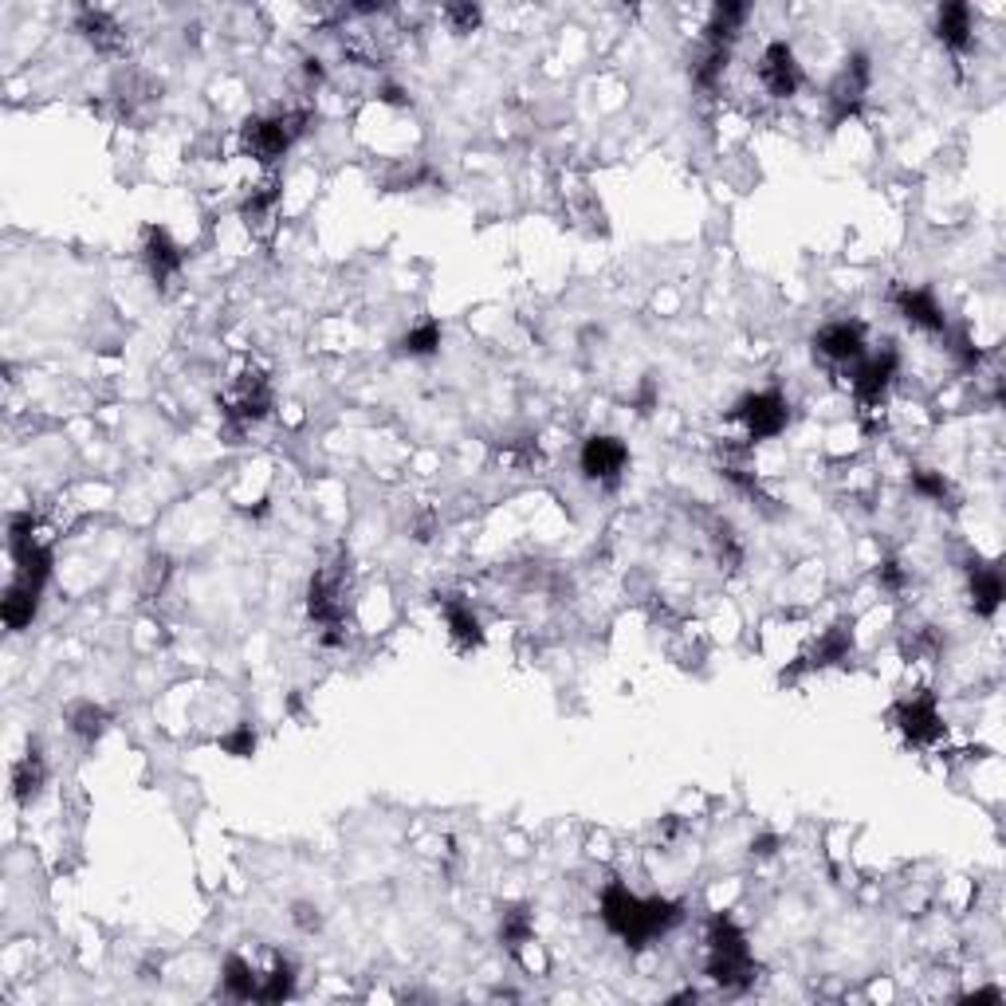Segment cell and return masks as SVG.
Here are the masks:
<instances>
[{"instance_id": "cell-24", "label": "cell", "mask_w": 1006, "mask_h": 1006, "mask_svg": "<svg viewBox=\"0 0 1006 1006\" xmlns=\"http://www.w3.org/2000/svg\"><path fill=\"white\" fill-rule=\"evenodd\" d=\"M531 935H535V920H531V913H527L524 904L503 908V916H500V940L503 944L524 947V944H531Z\"/></svg>"}, {"instance_id": "cell-29", "label": "cell", "mask_w": 1006, "mask_h": 1006, "mask_svg": "<svg viewBox=\"0 0 1006 1006\" xmlns=\"http://www.w3.org/2000/svg\"><path fill=\"white\" fill-rule=\"evenodd\" d=\"M913 492L925 495L932 503H947L952 500V483L944 480V473H932V468H913Z\"/></svg>"}, {"instance_id": "cell-13", "label": "cell", "mask_w": 1006, "mask_h": 1006, "mask_svg": "<svg viewBox=\"0 0 1006 1006\" xmlns=\"http://www.w3.org/2000/svg\"><path fill=\"white\" fill-rule=\"evenodd\" d=\"M142 260H146V267H150V276H154L158 284H165V279H174L177 272H181L186 252H181V244H177L165 228L150 225L142 232Z\"/></svg>"}, {"instance_id": "cell-18", "label": "cell", "mask_w": 1006, "mask_h": 1006, "mask_svg": "<svg viewBox=\"0 0 1006 1006\" xmlns=\"http://www.w3.org/2000/svg\"><path fill=\"white\" fill-rule=\"evenodd\" d=\"M441 609H444V626H449L456 645L461 649L483 645V626H480V617L473 614V606H464L461 598H444Z\"/></svg>"}, {"instance_id": "cell-1", "label": "cell", "mask_w": 1006, "mask_h": 1006, "mask_svg": "<svg viewBox=\"0 0 1006 1006\" xmlns=\"http://www.w3.org/2000/svg\"><path fill=\"white\" fill-rule=\"evenodd\" d=\"M680 916H684V908H680L677 901H661V896L641 901V896L629 893L626 884H617V881L602 893V920H606L609 932L621 935L629 947H649L657 935H665L668 928H677Z\"/></svg>"}, {"instance_id": "cell-2", "label": "cell", "mask_w": 1006, "mask_h": 1006, "mask_svg": "<svg viewBox=\"0 0 1006 1006\" xmlns=\"http://www.w3.org/2000/svg\"><path fill=\"white\" fill-rule=\"evenodd\" d=\"M708 976L724 991H743L755 983V959H751L747 935L731 916H712L708 925Z\"/></svg>"}, {"instance_id": "cell-27", "label": "cell", "mask_w": 1006, "mask_h": 1006, "mask_svg": "<svg viewBox=\"0 0 1006 1006\" xmlns=\"http://www.w3.org/2000/svg\"><path fill=\"white\" fill-rule=\"evenodd\" d=\"M728 55H731V48L704 43V52H700L696 63H692V79H696L700 87H716L719 75H724V67H728Z\"/></svg>"}, {"instance_id": "cell-20", "label": "cell", "mask_w": 1006, "mask_h": 1006, "mask_svg": "<svg viewBox=\"0 0 1006 1006\" xmlns=\"http://www.w3.org/2000/svg\"><path fill=\"white\" fill-rule=\"evenodd\" d=\"M43 775H48V767H43L40 747H28V755L12 767V794H16L21 806H32V802H36V794H40V787H43Z\"/></svg>"}, {"instance_id": "cell-15", "label": "cell", "mask_w": 1006, "mask_h": 1006, "mask_svg": "<svg viewBox=\"0 0 1006 1006\" xmlns=\"http://www.w3.org/2000/svg\"><path fill=\"white\" fill-rule=\"evenodd\" d=\"M971 32H976V12L964 0H952V4H944V9L935 12V36L952 52H964L967 43H971Z\"/></svg>"}, {"instance_id": "cell-9", "label": "cell", "mask_w": 1006, "mask_h": 1006, "mask_svg": "<svg viewBox=\"0 0 1006 1006\" xmlns=\"http://www.w3.org/2000/svg\"><path fill=\"white\" fill-rule=\"evenodd\" d=\"M814 350H818L821 359H830V362H862L865 359V330H862V323H850V318L826 323V327L814 335Z\"/></svg>"}, {"instance_id": "cell-33", "label": "cell", "mask_w": 1006, "mask_h": 1006, "mask_svg": "<svg viewBox=\"0 0 1006 1006\" xmlns=\"http://www.w3.org/2000/svg\"><path fill=\"white\" fill-rule=\"evenodd\" d=\"M295 925L303 928V932H315V928L323 925V916H318L315 904H295Z\"/></svg>"}, {"instance_id": "cell-10", "label": "cell", "mask_w": 1006, "mask_h": 1006, "mask_svg": "<svg viewBox=\"0 0 1006 1006\" xmlns=\"http://www.w3.org/2000/svg\"><path fill=\"white\" fill-rule=\"evenodd\" d=\"M629 464V449L617 437H590L582 444V473L598 483H614L617 476L626 473Z\"/></svg>"}, {"instance_id": "cell-32", "label": "cell", "mask_w": 1006, "mask_h": 1006, "mask_svg": "<svg viewBox=\"0 0 1006 1006\" xmlns=\"http://www.w3.org/2000/svg\"><path fill=\"white\" fill-rule=\"evenodd\" d=\"M877 582H881L884 590H904L908 575H904V566L896 563V558H884V563L877 566Z\"/></svg>"}, {"instance_id": "cell-7", "label": "cell", "mask_w": 1006, "mask_h": 1006, "mask_svg": "<svg viewBox=\"0 0 1006 1006\" xmlns=\"http://www.w3.org/2000/svg\"><path fill=\"white\" fill-rule=\"evenodd\" d=\"M759 79L775 99H791V95H798L802 63H798V55H794L791 43L787 40L767 43V52H763V60H759Z\"/></svg>"}, {"instance_id": "cell-19", "label": "cell", "mask_w": 1006, "mask_h": 1006, "mask_svg": "<svg viewBox=\"0 0 1006 1006\" xmlns=\"http://www.w3.org/2000/svg\"><path fill=\"white\" fill-rule=\"evenodd\" d=\"M79 32L87 36V43H91L95 52H123L126 48V32L118 28L106 12L83 9L79 12Z\"/></svg>"}, {"instance_id": "cell-8", "label": "cell", "mask_w": 1006, "mask_h": 1006, "mask_svg": "<svg viewBox=\"0 0 1006 1006\" xmlns=\"http://www.w3.org/2000/svg\"><path fill=\"white\" fill-rule=\"evenodd\" d=\"M893 378H896V350L893 347L881 350V354H873V359L853 362V393H857L862 405H877V401H884V393H889Z\"/></svg>"}, {"instance_id": "cell-26", "label": "cell", "mask_w": 1006, "mask_h": 1006, "mask_svg": "<svg viewBox=\"0 0 1006 1006\" xmlns=\"http://www.w3.org/2000/svg\"><path fill=\"white\" fill-rule=\"evenodd\" d=\"M67 724H72V731L79 740H99L106 728V712L99 704H91V700H83V704L67 708Z\"/></svg>"}, {"instance_id": "cell-6", "label": "cell", "mask_w": 1006, "mask_h": 1006, "mask_svg": "<svg viewBox=\"0 0 1006 1006\" xmlns=\"http://www.w3.org/2000/svg\"><path fill=\"white\" fill-rule=\"evenodd\" d=\"M307 614L315 626L342 629L347 621V586H342V566H327L311 578L307 590Z\"/></svg>"}, {"instance_id": "cell-3", "label": "cell", "mask_w": 1006, "mask_h": 1006, "mask_svg": "<svg viewBox=\"0 0 1006 1006\" xmlns=\"http://www.w3.org/2000/svg\"><path fill=\"white\" fill-rule=\"evenodd\" d=\"M311 123V111H288L276 114V118H248L244 130H240V146L244 154H252L256 162H276L291 150V146L303 138Z\"/></svg>"}, {"instance_id": "cell-17", "label": "cell", "mask_w": 1006, "mask_h": 1006, "mask_svg": "<svg viewBox=\"0 0 1006 1006\" xmlns=\"http://www.w3.org/2000/svg\"><path fill=\"white\" fill-rule=\"evenodd\" d=\"M1003 606V575L995 566L971 563V609L979 617H995Z\"/></svg>"}, {"instance_id": "cell-5", "label": "cell", "mask_w": 1006, "mask_h": 1006, "mask_svg": "<svg viewBox=\"0 0 1006 1006\" xmlns=\"http://www.w3.org/2000/svg\"><path fill=\"white\" fill-rule=\"evenodd\" d=\"M893 719L904 740L916 743V747H932V743L944 740V716L935 708L932 692H916V696L901 700L893 708Z\"/></svg>"}, {"instance_id": "cell-22", "label": "cell", "mask_w": 1006, "mask_h": 1006, "mask_svg": "<svg viewBox=\"0 0 1006 1006\" xmlns=\"http://www.w3.org/2000/svg\"><path fill=\"white\" fill-rule=\"evenodd\" d=\"M743 21H747V4H716L712 9V21H708V36L704 40L708 43H719V48H731V40L740 36V28H743Z\"/></svg>"}, {"instance_id": "cell-21", "label": "cell", "mask_w": 1006, "mask_h": 1006, "mask_svg": "<svg viewBox=\"0 0 1006 1006\" xmlns=\"http://www.w3.org/2000/svg\"><path fill=\"white\" fill-rule=\"evenodd\" d=\"M40 594L43 590H36V586L28 582H16L9 586V594H4V626L9 629H28L32 617H36V609H40Z\"/></svg>"}, {"instance_id": "cell-30", "label": "cell", "mask_w": 1006, "mask_h": 1006, "mask_svg": "<svg viewBox=\"0 0 1006 1006\" xmlns=\"http://www.w3.org/2000/svg\"><path fill=\"white\" fill-rule=\"evenodd\" d=\"M221 747H225L228 755H237V759H248V755L256 751V731L248 728V724H240L237 731H228L225 740H221Z\"/></svg>"}, {"instance_id": "cell-28", "label": "cell", "mask_w": 1006, "mask_h": 1006, "mask_svg": "<svg viewBox=\"0 0 1006 1006\" xmlns=\"http://www.w3.org/2000/svg\"><path fill=\"white\" fill-rule=\"evenodd\" d=\"M295 991V967L288 964V959H276V967H272V976L260 979V1003H284V998Z\"/></svg>"}, {"instance_id": "cell-4", "label": "cell", "mask_w": 1006, "mask_h": 1006, "mask_svg": "<svg viewBox=\"0 0 1006 1006\" xmlns=\"http://www.w3.org/2000/svg\"><path fill=\"white\" fill-rule=\"evenodd\" d=\"M731 417L743 422V429H747L751 441H770V437H779V432L787 429V422H791V405H787L782 393L759 390V393H747V398L731 410Z\"/></svg>"}, {"instance_id": "cell-34", "label": "cell", "mask_w": 1006, "mask_h": 1006, "mask_svg": "<svg viewBox=\"0 0 1006 1006\" xmlns=\"http://www.w3.org/2000/svg\"><path fill=\"white\" fill-rule=\"evenodd\" d=\"M272 205H276V189L267 186V193H256V197H252V201H248V205H244V213H248V216H260V213H267V209H272Z\"/></svg>"}, {"instance_id": "cell-11", "label": "cell", "mask_w": 1006, "mask_h": 1006, "mask_svg": "<svg viewBox=\"0 0 1006 1006\" xmlns=\"http://www.w3.org/2000/svg\"><path fill=\"white\" fill-rule=\"evenodd\" d=\"M865 87H869V55H850L842 67V75L833 79L830 87V106H833V118H850L857 106H862L865 99Z\"/></svg>"}, {"instance_id": "cell-14", "label": "cell", "mask_w": 1006, "mask_h": 1006, "mask_svg": "<svg viewBox=\"0 0 1006 1006\" xmlns=\"http://www.w3.org/2000/svg\"><path fill=\"white\" fill-rule=\"evenodd\" d=\"M893 303H896V311H901V315L913 323V327L932 330V335H940V330L947 327V318H944V311H940V303H935L932 291H925V288H896L893 291Z\"/></svg>"}, {"instance_id": "cell-16", "label": "cell", "mask_w": 1006, "mask_h": 1006, "mask_svg": "<svg viewBox=\"0 0 1006 1006\" xmlns=\"http://www.w3.org/2000/svg\"><path fill=\"white\" fill-rule=\"evenodd\" d=\"M850 649H853V626H850V621H838L833 629H826V633H821V641L810 649V653H806V657H802L798 668L838 665V661L850 657Z\"/></svg>"}, {"instance_id": "cell-35", "label": "cell", "mask_w": 1006, "mask_h": 1006, "mask_svg": "<svg viewBox=\"0 0 1006 1006\" xmlns=\"http://www.w3.org/2000/svg\"><path fill=\"white\" fill-rule=\"evenodd\" d=\"M770 845H775V838H759V842L751 845V853H775Z\"/></svg>"}, {"instance_id": "cell-23", "label": "cell", "mask_w": 1006, "mask_h": 1006, "mask_svg": "<svg viewBox=\"0 0 1006 1006\" xmlns=\"http://www.w3.org/2000/svg\"><path fill=\"white\" fill-rule=\"evenodd\" d=\"M221 983H225V995L228 998H240V1003H248V998L260 995V979L256 971L240 959V955H228L225 959V971H221Z\"/></svg>"}, {"instance_id": "cell-25", "label": "cell", "mask_w": 1006, "mask_h": 1006, "mask_svg": "<svg viewBox=\"0 0 1006 1006\" xmlns=\"http://www.w3.org/2000/svg\"><path fill=\"white\" fill-rule=\"evenodd\" d=\"M401 354H410V359H429V354H437L441 350V323H422V327H413L410 335H401L398 342Z\"/></svg>"}, {"instance_id": "cell-31", "label": "cell", "mask_w": 1006, "mask_h": 1006, "mask_svg": "<svg viewBox=\"0 0 1006 1006\" xmlns=\"http://www.w3.org/2000/svg\"><path fill=\"white\" fill-rule=\"evenodd\" d=\"M444 16H449L456 32H473L476 24H480V9H476V4H449Z\"/></svg>"}, {"instance_id": "cell-12", "label": "cell", "mask_w": 1006, "mask_h": 1006, "mask_svg": "<svg viewBox=\"0 0 1006 1006\" xmlns=\"http://www.w3.org/2000/svg\"><path fill=\"white\" fill-rule=\"evenodd\" d=\"M272 410V390L260 374H240L237 390L228 393V422L232 425H252Z\"/></svg>"}]
</instances>
